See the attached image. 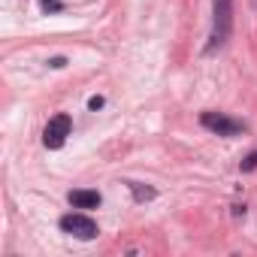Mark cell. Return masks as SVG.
Masks as SVG:
<instances>
[{
    "instance_id": "2",
    "label": "cell",
    "mask_w": 257,
    "mask_h": 257,
    "mask_svg": "<svg viewBox=\"0 0 257 257\" xmlns=\"http://www.w3.org/2000/svg\"><path fill=\"white\" fill-rule=\"evenodd\" d=\"M200 124L206 127V131L218 134V137H239V134H245V124L230 118V115H224V112H203Z\"/></svg>"
},
{
    "instance_id": "5",
    "label": "cell",
    "mask_w": 257,
    "mask_h": 257,
    "mask_svg": "<svg viewBox=\"0 0 257 257\" xmlns=\"http://www.w3.org/2000/svg\"><path fill=\"white\" fill-rule=\"evenodd\" d=\"M67 200H70V206H76V209H97V206H100V194H97V191H85V188L70 191Z\"/></svg>"
},
{
    "instance_id": "6",
    "label": "cell",
    "mask_w": 257,
    "mask_h": 257,
    "mask_svg": "<svg viewBox=\"0 0 257 257\" xmlns=\"http://www.w3.org/2000/svg\"><path fill=\"white\" fill-rule=\"evenodd\" d=\"M127 188L134 191V200H137V203H149V200H155V188H149V185H140V182H127Z\"/></svg>"
},
{
    "instance_id": "3",
    "label": "cell",
    "mask_w": 257,
    "mask_h": 257,
    "mask_svg": "<svg viewBox=\"0 0 257 257\" xmlns=\"http://www.w3.org/2000/svg\"><path fill=\"white\" fill-rule=\"evenodd\" d=\"M61 230L64 233H70V236H76V239H94L100 230H97V224L88 218V215H82V212H70V215H64L61 218Z\"/></svg>"
},
{
    "instance_id": "9",
    "label": "cell",
    "mask_w": 257,
    "mask_h": 257,
    "mask_svg": "<svg viewBox=\"0 0 257 257\" xmlns=\"http://www.w3.org/2000/svg\"><path fill=\"white\" fill-rule=\"evenodd\" d=\"M88 106H91V109H94V112H97V109H100V106H103V97H91V100H88Z\"/></svg>"
},
{
    "instance_id": "7",
    "label": "cell",
    "mask_w": 257,
    "mask_h": 257,
    "mask_svg": "<svg viewBox=\"0 0 257 257\" xmlns=\"http://www.w3.org/2000/svg\"><path fill=\"white\" fill-rule=\"evenodd\" d=\"M40 7H43L46 13H58V10H64V7L58 4V0H40Z\"/></svg>"
},
{
    "instance_id": "8",
    "label": "cell",
    "mask_w": 257,
    "mask_h": 257,
    "mask_svg": "<svg viewBox=\"0 0 257 257\" xmlns=\"http://www.w3.org/2000/svg\"><path fill=\"white\" fill-rule=\"evenodd\" d=\"M254 167H257V152H254V155H248V158L242 161V173H251Z\"/></svg>"
},
{
    "instance_id": "4",
    "label": "cell",
    "mask_w": 257,
    "mask_h": 257,
    "mask_svg": "<svg viewBox=\"0 0 257 257\" xmlns=\"http://www.w3.org/2000/svg\"><path fill=\"white\" fill-rule=\"evenodd\" d=\"M70 127H73L70 115H55L43 131V146L46 149H61L67 143V137H70Z\"/></svg>"
},
{
    "instance_id": "1",
    "label": "cell",
    "mask_w": 257,
    "mask_h": 257,
    "mask_svg": "<svg viewBox=\"0 0 257 257\" xmlns=\"http://www.w3.org/2000/svg\"><path fill=\"white\" fill-rule=\"evenodd\" d=\"M233 34V0H212V43L209 52L221 49Z\"/></svg>"
}]
</instances>
